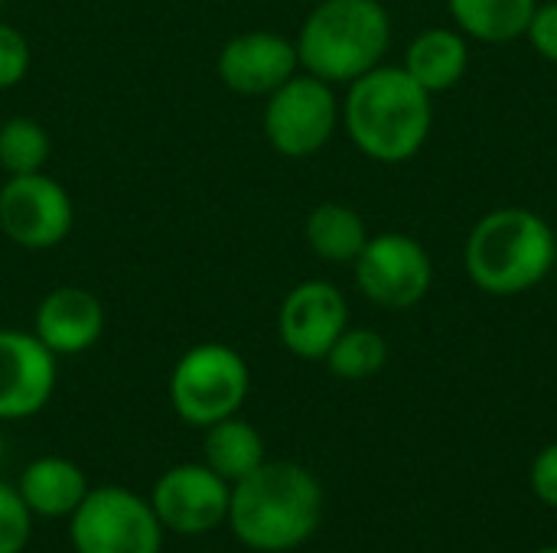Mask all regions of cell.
Here are the masks:
<instances>
[{"label":"cell","mask_w":557,"mask_h":553,"mask_svg":"<svg viewBox=\"0 0 557 553\" xmlns=\"http://www.w3.org/2000/svg\"><path fill=\"white\" fill-rule=\"evenodd\" d=\"M323 521L320 479L290 460H264L232 486L228 528L248 551L287 553L304 548Z\"/></svg>","instance_id":"6da1fadb"},{"label":"cell","mask_w":557,"mask_h":553,"mask_svg":"<svg viewBox=\"0 0 557 553\" xmlns=\"http://www.w3.org/2000/svg\"><path fill=\"white\" fill-rule=\"evenodd\" d=\"M339 111L356 150L385 166L414 160L434 127L431 95L405 72V65L382 62L349 81Z\"/></svg>","instance_id":"7a4b0ae2"},{"label":"cell","mask_w":557,"mask_h":553,"mask_svg":"<svg viewBox=\"0 0 557 553\" xmlns=\"http://www.w3.org/2000/svg\"><path fill=\"white\" fill-rule=\"evenodd\" d=\"M557 238L552 225L522 205L483 215L463 248V264L476 290L490 297H519L535 290L555 267Z\"/></svg>","instance_id":"3957f363"},{"label":"cell","mask_w":557,"mask_h":553,"mask_svg":"<svg viewBox=\"0 0 557 553\" xmlns=\"http://www.w3.org/2000/svg\"><path fill=\"white\" fill-rule=\"evenodd\" d=\"M294 46L304 72L349 85L382 65L392 46V16L382 0H317Z\"/></svg>","instance_id":"277c9868"},{"label":"cell","mask_w":557,"mask_h":553,"mask_svg":"<svg viewBox=\"0 0 557 553\" xmlns=\"http://www.w3.org/2000/svg\"><path fill=\"white\" fill-rule=\"evenodd\" d=\"M251 391V372L238 349L225 342H199L186 349L170 372V407L189 427H212L235 417Z\"/></svg>","instance_id":"5b68a950"},{"label":"cell","mask_w":557,"mask_h":553,"mask_svg":"<svg viewBox=\"0 0 557 553\" xmlns=\"http://www.w3.org/2000/svg\"><path fill=\"white\" fill-rule=\"evenodd\" d=\"M339 124L343 111L333 85L310 72H297L264 98V137L274 153L287 160H307L320 153L333 140Z\"/></svg>","instance_id":"8992f818"},{"label":"cell","mask_w":557,"mask_h":553,"mask_svg":"<svg viewBox=\"0 0 557 553\" xmlns=\"http://www.w3.org/2000/svg\"><path fill=\"white\" fill-rule=\"evenodd\" d=\"M75 553H160L163 525L147 499L121 486L88 489L69 518Z\"/></svg>","instance_id":"52a82bcc"},{"label":"cell","mask_w":557,"mask_h":553,"mask_svg":"<svg viewBox=\"0 0 557 553\" xmlns=\"http://www.w3.org/2000/svg\"><path fill=\"white\" fill-rule=\"evenodd\" d=\"M359 293L382 310H411L434 287V261L428 248L405 231L369 235L352 261Z\"/></svg>","instance_id":"ba28073f"},{"label":"cell","mask_w":557,"mask_h":553,"mask_svg":"<svg viewBox=\"0 0 557 553\" xmlns=\"http://www.w3.org/2000/svg\"><path fill=\"white\" fill-rule=\"evenodd\" d=\"M75 225L69 189L49 173L7 176L0 186V231L23 251L59 248Z\"/></svg>","instance_id":"9c48e42d"},{"label":"cell","mask_w":557,"mask_h":553,"mask_svg":"<svg viewBox=\"0 0 557 553\" xmlns=\"http://www.w3.org/2000/svg\"><path fill=\"white\" fill-rule=\"evenodd\" d=\"M150 508L163 531L199 538L228 521L232 486L206 463H183L166 469L150 489Z\"/></svg>","instance_id":"30bf717a"},{"label":"cell","mask_w":557,"mask_h":553,"mask_svg":"<svg viewBox=\"0 0 557 553\" xmlns=\"http://www.w3.org/2000/svg\"><path fill=\"white\" fill-rule=\"evenodd\" d=\"M346 326L349 303L330 280H300L277 310L281 345L304 362H323Z\"/></svg>","instance_id":"8fae6325"},{"label":"cell","mask_w":557,"mask_h":553,"mask_svg":"<svg viewBox=\"0 0 557 553\" xmlns=\"http://www.w3.org/2000/svg\"><path fill=\"white\" fill-rule=\"evenodd\" d=\"M222 85L245 98H268L300 72L297 46L274 29H245L232 36L215 59Z\"/></svg>","instance_id":"7c38bea8"},{"label":"cell","mask_w":557,"mask_h":553,"mask_svg":"<svg viewBox=\"0 0 557 553\" xmlns=\"http://www.w3.org/2000/svg\"><path fill=\"white\" fill-rule=\"evenodd\" d=\"M59 359L23 329H0V424L36 417L55 394Z\"/></svg>","instance_id":"4fadbf2b"},{"label":"cell","mask_w":557,"mask_h":553,"mask_svg":"<svg viewBox=\"0 0 557 553\" xmlns=\"http://www.w3.org/2000/svg\"><path fill=\"white\" fill-rule=\"evenodd\" d=\"M108 313L95 290L88 287H55L49 290L33 313V336L55 355H82L95 349L104 336Z\"/></svg>","instance_id":"5bb4252c"},{"label":"cell","mask_w":557,"mask_h":553,"mask_svg":"<svg viewBox=\"0 0 557 553\" xmlns=\"http://www.w3.org/2000/svg\"><path fill=\"white\" fill-rule=\"evenodd\" d=\"M16 492L33 518H72L88 495V479L65 456H39L20 473Z\"/></svg>","instance_id":"9a60e30c"},{"label":"cell","mask_w":557,"mask_h":553,"mask_svg":"<svg viewBox=\"0 0 557 553\" xmlns=\"http://www.w3.org/2000/svg\"><path fill=\"white\" fill-rule=\"evenodd\" d=\"M470 65V46L460 29L431 26L421 29L405 52V72L434 98L460 85Z\"/></svg>","instance_id":"2e32d148"},{"label":"cell","mask_w":557,"mask_h":553,"mask_svg":"<svg viewBox=\"0 0 557 553\" xmlns=\"http://www.w3.org/2000/svg\"><path fill=\"white\" fill-rule=\"evenodd\" d=\"M264 440L258 433L255 424L235 417H225L212 427H206L202 437V463L222 476L228 486L242 482L245 476H251L261 463H264Z\"/></svg>","instance_id":"e0dca14e"},{"label":"cell","mask_w":557,"mask_h":553,"mask_svg":"<svg viewBox=\"0 0 557 553\" xmlns=\"http://www.w3.org/2000/svg\"><path fill=\"white\" fill-rule=\"evenodd\" d=\"M304 238H307V248L320 261L352 264L369 241V228H366V218L352 205L320 202L304 222Z\"/></svg>","instance_id":"ac0fdd59"},{"label":"cell","mask_w":557,"mask_h":553,"mask_svg":"<svg viewBox=\"0 0 557 553\" xmlns=\"http://www.w3.org/2000/svg\"><path fill=\"white\" fill-rule=\"evenodd\" d=\"M539 0H447L457 29L480 42H512L522 39Z\"/></svg>","instance_id":"d6986e66"},{"label":"cell","mask_w":557,"mask_h":553,"mask_svg":"<svg viewBox=\"0 0 557 553\" xmlns=\"http://www.w3.org/2000/svg\"><path fill=\"white\" fill-rule=\"evenodd\" d=\"M323 362H326L330 375H336L343 381H366V378H372V375H379L385 368L388 342L375 329L346 326Z\"/></svg>","instance_id":"ffe728a7"},{"label":"cell","mask_w":557,"mask_h":553,"mask_svg":"<svg viewBox=\"0 0 557 553\" xmlns=\"http://www.w3.org/2000/svg\"><path fill=\"white\" fill-rule=\"evenodd\" d=\"M49 153H52L49 130L36 117L16 114L0 124V169L7 176L46 169Z\"/></svg>","instance_id":"44dd1931"},{"label":"cell","mask_w":557,"mask_h":553,"mask_svg":"<svg viewBox=\"0 0 557 553\" xmlns=\"http://www.w3.org/2000/svg\"><path fill=\"white\" fill-rule=\"evenodd\" d=\"M33 535V512L20 499L16 486L0 482V553H23Z\"/></svg>","instance_id":"7402d4cb"},{"label":"cell","mask_w":557,"mask_h":553,"mask_svg":"<svg viewBox=\"0 0 557 553\" xmlns=\"http://www.w3.org/2000/svg\"><path fill=\"white\" fill-rule=\"evenodd\" d=\"M33 65V49L29 39L13 26L0 20V91L16 88Z\"/></svg>","instance_id":"603a6c76"},{"label":"cell","mask_w":557,"mask_h":553,"mask_svg":"<svg viewBox=\"0 0 557 553\" xmlns=\"http://www.w3.org/2000/svg\"><path fill=\"white\" fill-rule=\"evenodd\" d=\"M525 39L532 42V49L545 62L557 65V0H545V3L535 7V13L529 20V29H525Z\"/></svg>","instance_id":"cb8c5ba5"},{"label":"cell","mask_w":557,"mask_h":553,"mask_svg":"<svg viewBox=\"0 0 557 553\" xmlns=\"http://www.w3.org/2000/svg\"><path fill=\"white\" fill-rule=\"evenodd\" d=\"M532 492L542 505L557 512V443L545 447L535 460H532V473H529Z\"/></svg>","instance_id":"d4e9b609"},{"label":"cell","mask_w":557,"mask_h":553,"mask_svg":"<svg viewBox=\"0 0 557 553\" xmlns=\"http://www.w3.org/2000/svg\"><path fill=\"white\" fill-rule=\"evenodd\" d=\"M535 553H557V544H552V548H539Z\"/></svg>","instance_id":"484cf974"},{"label":"cell","mask_w":557,"mask_h":553,"mask_svg":"<svg viewBox=\"0 0 557 553\" xmlns=\"http://www.w3.org/2000/svg\"><path fill=\"white\" fill-rule=\"evenodd\" d=\"M3 450H7V443H3V430H0V460H3Z\"/></svg>","instance_id":"4316f807"},{"label":"cell","mask_w":557,"mask_h":553,"mask_svg":"<svg viewBox=\"0 0 557 553\" xmlns=\"http://www.w3.org/2000/svg\"><path fill=\"white\" fill-rule=\"evenodd\" d=\"M310 3H317V0H310Z\"/></svg>","instance_id":"83f0119b"}]
</instances>
